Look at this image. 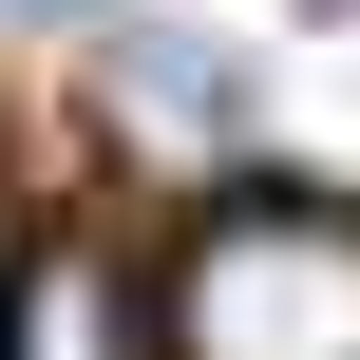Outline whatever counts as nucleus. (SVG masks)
Segmentation results:
<instances>
[{
	"mask_svg": "<svg viewBox=\"0 0 360 360\" xmlns=\"http://www.w3.org/2000/svg\"><path fill=\"white\" fill-rule=\"evenodd\" d=\"M114 57L171 95V133H247V57H228V38H114Z\"/></svg>",
	"mask_w": 360,
	"mask_h": 360,
	"instance_id": "obj_3",
	"label": "nucleus"
},
{
	"mask_svg": "<svg viewBox=\"0 0 360 360\" xmlns=\"http://www.w3.org/2000/svg\"><path fill=\"white\" fill-rule=\"evenodd\" d=\"M0 360H171V342H152L133 266L57 228V247H19V285H0Z\"/></svg>",
	"mask_w": 360,
	"mask_h": 360,
	"instance_id": "obj_2",
	"label": "nucleus"
},
{
	"mask_svg": "<svg viewBox=\"0 0 360 360\" xmlns=\"http://www.w3.org/2000/svg\"><path fill=\"white\" fill-rule=\"evenodd\" d=\"M152 342H171V360H360V209L228 190V209L171 247Z\"/></svg>",
	"mask_w": 360,
	"mask_h": 360,
	"instance_id": "obj_1",
	"label": "nucleus"
},
{
	"mask_svg": "<svg viewBox=\"0 0 360 360\" xmlns=\"http://www.w3.org/2000/svg\"><path fill=\"white\" fill-rule=\"evenodd\" d=\"M0 19H114V0H0Z\"/></svg>",
	"mask_w": 360,
	"mask_h": 360,
	"instance_id": "obj_4",
	"label": "nucleus"
}]
</instances>
